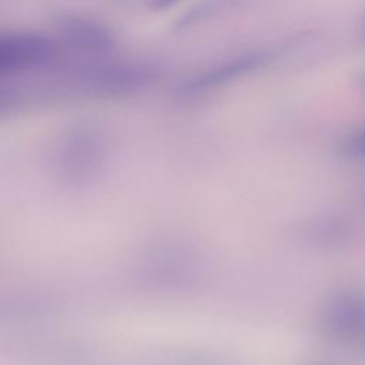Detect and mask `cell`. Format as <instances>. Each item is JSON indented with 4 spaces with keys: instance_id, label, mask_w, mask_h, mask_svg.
<instances>
[{
    "instance_id": "5",
    "label": "cell",
    "mask_w": 365,
    "mask_h": 365,
    "mask_svg": "<svg viewBox=\"0 0 365 365\" xmlns=\"http://www.w3.org/2000/svg\"><path fill=\"white\" fill-rule=\"evenodd\" d=\"M178 0H148V7L153 9V10H164V9H168L171 6H174Z\"/></svg>"
},
{
    "instance_id": "4",
    "label": "cell",
    "mask_w": 365,
    "mask_h": 365,
    "mask_svg": "<svg viewBox=\"0 0 365 365\" xmlns=\"http://www.w3.org/2000/svg\"><path fill=\"white\" fill-rule=\"evenodd\" d=\"M348 148L351 151H355V153H361V154H365V127L352 133L351 137L348 138V143H346Z\"/></svg>"
},
{
    "instance_id": "2",
    "label": "cell",
    "mask_w": 365,
    "mask_h": 365,
    "mask_svg": "<svg viewBox=\"0 0 365 365\" xmlns=\"http://www.w3.org/2000/svg\"><path fill=\"white\" fill-rule=\"evenodd\" d=\"M48 54V44L37 36L0 37V71L17 70L41 61Z\"/></svg>"
},
{
    "instance_id": "7",
    "label": "cell",
    "mask_w": 365,
    "mask_h": 365,
    "mask_svg": "<svg viewBox=\"0 0 365 365\" xmlns=\"http://www.w3.org/2000/svg\"><path fill=\"white\" fill-rule=\"evenodd\" d=\"M364 36H365V29H364Z\"/></svg>"
},
{
    "instance_id": "6",
    "label": "cell",
    "mask_w": 365,
    "mask_h": 365,
    "mask_svg": "<svg viewBox=\"0 0 365 365\" xmlns=\"http://www.w3.org/2000/svg\"><path fill=\"white\" fill-rule=\"evenodd\" d=\"M359 87H361V90L365 93V74L361 77V80H359Z\"/></svg>"
},
{
    "instance_id": "1",
    "label": "cell",
    "mask_w": 365,
    "mask_h": 365,
    "mask_svg": "<svg viewBox=\"0 0 365 365\" xmlns=\"http://www.w3.org/2000/svg\"><path fill=\"white\" fill-rule=\"evenodd\" d=\"M278 57L279 51L277 48H257L204 71L187 83V87L191 90L220 87L272 64Z\"/></svg>"
},
{
    "instance_id": "3",
    "label": "cell",
    "mask_w": 365,
    "mask_h": 365,
    "mask_svg": "<svg viewBox=\"0 0 365 365\" xmlns=\"http://www.w3.org/2000/svg\"><path fill=\"white\" fill-rule=\"evenodd\" d=\"M238 3V0H207L198 6H195L194 9H191L185 16H182L178 21L177 26H190L194 24L198 20H202L205 17H210L227 7H230L231 4Z\"/></svg>"
}]
</instances>
